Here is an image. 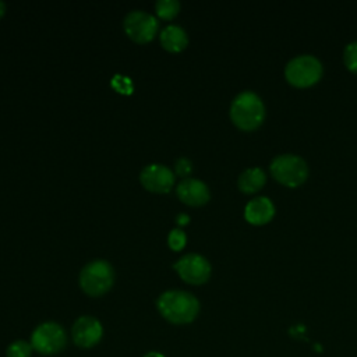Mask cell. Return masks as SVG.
Segmentation results:
<instances>
[{
  "mask_svg": "<svg viewBox=\"0 0 357 357\" xmlns=\"http://www.w3.org/2000/svg\"><path fill=\"white\" fill-rule=\"evenodd\" d=\"M33 353L31 342L17 339L11 342L6 349V357H31Z\"/></svg>",
  "mask_w": 357,
  "mask_h": 357,
  "instance_id": "obj_16",
  "label": "cell"
},
{
  "mask_svg": "<svg viewBox=\"0 0 357 357\" xmlns=\"http://www.w3.org/2000/svg\"><path fill=\"white\" fill-rule=\"evenodd\" d=\"M176 173L180 176V177H184L187 178L190 176V173L192 172V163L187 159V158H180L177 162H176Z\"/></svg>",
  "mask_w": 357,
  "mask_h": 357,
  "instance_id": "obj_19",
  "label": "cell"
},
{
  "mask_svg": "<svg viewBox=\"0 0 357 357\" xmlns=\"http://www.w3.org/2000/svg\"><path fill=\"white\" fill-rule=\"evenodd\" d=\"M187 243V236L181 229H173L170 230L169 236H167V244L170 247V250L173 251H181L184 248Z\"/></svg>",
  "mask_w": 357,
  "mask_h": 357,
  "instance_id": "obj_18",
  "label": "cell"
},
{
  "mask_svg": "<svg viewBox=\"0 0 357 357\" xmlns=\"http://www.w3.org/2000/svg\"><path fill=\"white\" fill-rule=\"evenodd\" d=\"M139 181L142 187L151 192L166 194L174 184V174L167 166L152 163L141 170Z\"/></svg>",
  "mask_w": 357,
  "mask_h": 357,
  "instance_id": "obj_10",
  "label": "cell"
},
{
  "mask_svg": "<svg viewBox=\"0 0 357 357\" xmlns=\"http://www.w3.org/2000/svg\"><path fill=\"white\" fill-rule=\"evenodd\" d=\"M230 119L241 130L251 131L258 128L265 120V103L254 91H241L230 103Z\"/></svg>",
  "mask_w": 357,
  "mask_h": 357,
  "instance_id": "obj_2",
  "label": "cell"
},
{
  "mask_svg": "<svg viewBox=\"0 0 357 357\" xmlns=\"http://www.w3.org/2000/svg\"><path fill=\"white\" fill-rule=\"evenodd\" d=\"M173 269L188 284H204L209 280L212 266L201 254H187L173 264Z\"/></svg>",
  "mask_w": 357,
  "mask_h": 357,
  "instance_id": "obj_8",
  "label": "cell"
},
{
  "mask_svg": "<svg viewBox=\"0 0 357 357\" xmlns=\"http://www.w3.org/2000/svg\"><path fill=\"white\" fill-rule=\"evenodd\" d=\"M176 194L183 204L190 206H202L211 198L208 185L202 180L194 177L183 178L176 187Z\"/></svg>",
  "mask_w": 357,
  "mask_h": 357,
  "instance_id": "obj_11",
  "label": "cell"
},
{
  "mask_svg": "<svg viewBox=\"0 0 357 357\" xmlns=\"http://www.w3.org/2000/svg\"><path fill=\"white\" fill-rule=\"evenodd\" d=\"M324 73L321 60L310 53L291 57L284 66V77L287 82L298 88H307L317 84Z\"/></svg>",
  "mask_w": 357,
  "mask_h": 357,
  "instance_id": "obj_4",
  "label": "cell"
},
{
  "mask_svg": "<svg viewBox=\"0 0 357 357\" xmlns=\"http://www.w3.org/2000/svg\"><path fill=\"white\" fill-rule=\"evenodd\" d=\"M29 342L33 351L42 356H56L67 347L68 336L59 322L46 321L32 331Z\"/></svg>",
  "mask_w": 357,
  "mask_h": 357,
  "instance_id": "obj_6",
  "label": "cell"
},
{
  "mask_svg": "<svg viewBox=\"0 0 357 357\" xmlns=\"http://www.w3.org/2000/svg\"><path fill=\"white\" fill-rule=\"evenodd\" d=\"M144 357H166L165 354H162L160 351H156V350H151V351H146L144 354Z\"/></svg>",
  "mask_w": 357,
  "mask_h": 357,
  "instance_id": "obj_22",
  "label": "cell"
},
{
  "mask_svg": "<svg viewBox=\"0 0 357 357\" xmlns=\"http://www.w3.org/2000/svg\"><path fill=\"white\" fill-rule=\"evenodd\" d=\"M266 181V173L259 166H251L243 170L237 178V185L240 191L245 194H252L259 191Z\"/></svg>",
  "mask_w": 357,
  "mask_h": 357,
  "instance_id": "obj_14",
  "label": "cell"
},
{
  "mask_svg": "<svg viewBox=\"0 0 357 357\" xmlns=\"http://www.w3.org/2000/svg\"><path fill=\"white\" fill-rule=\"evenodd\" d=\"M112 85L116 88V91L123 92V93H128V92H131V89H132L131 81H130L127 77L116 75V77L112 79Z\"/></svg>",
  "mask_w": 357,
  "mask_h": 357,
  "instance_id": "obj_20",
  "label": "cell"
},
{
  "mask_svg": "<svg viewBox=\"0 0 357 357\" xmlns=\"http://www.w3.org/2000/svg\"><path fill=\"white\" fill-rule=\"evenodd\" d=\"M176 222H177L178 226H184V225H187L190 222V216L185 215V213H180V215L176 216Z\"/></svg>",
  "mask_w": 357,
  "mask_h": 357,
  "instance_id": "obj_21",
  "label": "cell"
},
{
  "mask_svg": "<svg viewBox=\"0 0 357 357\" xmlns=\"http://www.w3.org/2000/svg\"><path fill=\"white\" fill-rule=\"evenodd\" d=\"M275 215V205L271 198L258 195L250 199L244 208V218L251 225H265Z\"/></svg>",
  "mask_w": 357,
  "mask_h": 357,
  "instance_id": "obj_12",
  "label": "cell"
},
{
  "mask_svg": "<svg viewBox=\"0 0 357 357\" xmlns=\"http://www.w3.org/2000/svg\"><path fill=\"white\" fill-rule=\"evenodd\" d=\"M343 61L347 70H350L351 73H357V39L346 45L343 50Z\"/></svg>",
  "mask_w": 357,
  "mask_h": 357,
  "instance_id": "obj_17",
  "label": "cell"
},
{
  "mask_svg": "<svg viewBox=\"0 0 357 357\" xmlns=\"http://www.w3.org/2000/svg\"><path fill=\"white\" fill-rule=\"evenodd\" d=\"M159 39L162 47L170 53H180L188 45V36L178 25L165 26L159 35Z\"/></svg>",
  "mask_w": 357,
  "mask_h": 357,
  "instance_id": "obj_13",
  "label": "cell"
},
{
  "mask_svg": "<svg viewBox=\"0 0 357 357\" xmlns=\"http://www.w3.org/2000/svg\"><path fill=\"white\" fill-rule=\"evenodd\" d=\"M269 172L275 180L287 187H297L308 177V165L300 155L280 153L273 156Z\"/></svg>",
  "mask_w": 357,
  "mask_h": 357,
  "instance_id": "obj_5",
  "label": "cell"
},
{
  "mask_svg": "<svg viewBox=\"0 0 357 357\" xmlns=\"http://www.w3.org/2000/svg\"><path fill=\"white\" fill-rule=\"evenodd\" d=\"M79 287L89 297H100L106 294L114 283V269L103 259L86 264L79 272Z\"/></svg>",
  "mask_w": 357,
  "mask_h": 357,
  "instance_id": "obj_3",
  "label": "cell"
},
{
  "mask_svg": "<svg viewBox=\"0 0 357 357\" xmlns=\"http://www.w3.org/2000/svg\"><path fill=\"white\" fill-rule=\"evenodd\" d=\"M162 318L174 325L191 324L199 312L198 298L184 290H166L156 300Z\"/></svg>",
  "mask_w": 357,
  "mask_h": 357,
  "instance_id": "obj_1",
  "label": "cell"
},
{
  "mask_svg": "<svg viewBox=\"0 0 357 357\" xmlns=\"http://www.w3.org/2000/svg\"><path fill=\"white\" fill-rule=\"evenodd\" d=\"M6 14V4L3 1H0V18Z\"/></svg>",
  "mask_w": 357,
  "mask_h": 357,
  "instance_id": "obj_23",
  "label": "cell"
},
{
  "mask_svg": "<svg viewBox=\"0 0 357 357\" xmlns=\"http://www.w3.org/2000/svg\"><path fill=\"white\" fill-rule=\"evenodd\" d=\"M123 28L131 40L142 45L155 38L159 29V22L152 14L142 10H134L126 15Z\"/></svg>",
  "mask_w": 357,
  "mask_h": 357,
  "instance_id": "obj_7",
  "label": "cell"
},
{
  "mask_svg": "<svg viewBox=\"0 0 357 357\" xmlns=\"http://www.w3.org/2000/svg\"><path fill=\"white\" fill-rule=\"evenodd\" d=\"M103 337L102 322L92 315L78 317L71 326L73 343L79 349H92Z\"/></svg>",
  "mask_w": 357,
  "mask_h": 357,
  "instance_id": "obj_9",
  "label": "cell"
},
{
  "mask_svg": "<svg viewBox=\"0 0 357 357\" xmlns=\"http://www.w3.org/2000/svg\"><path fill=\"white\" fill-rule=\"evenodd\" d=\"M156 15L162 20H173L180 11V3L177 0H158L155 4Z\"/></svg>",
  "mask_w": 357,
  "mask_h": 357,
  "instance_id": "obj_15",
  "label": "cell"
}]
</instances>
